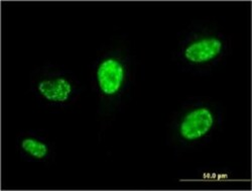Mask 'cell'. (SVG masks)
I'll use <instances>...</instances> for the list:
<instances>
[{
	"instance_id": "obj_1",
	"label": "cell",
	"mask_w": 252,
	"mask_h": 191,
	"mask_svg": "<svg viewBox=\"0 0 252 191\" xmlns=\"http://www.w3.org/2000/svg\"><path fill=\"white\" fill-rule=\"evenodd\" d=\"M214 116L211 111L201 108L189 113L180 125L181 136L188 141H194L204 137L212 129Z\"/></svg>"
},
{
	"instance_id": "obj_2",
	"label": "cell",
	"mask_w": 252,
	"mask_h": 191,
	"mask_svg": "<svg viewBox=\"0 0 252 191\" xmlns=\"http://www.w3.org/2000/svg\"><path fill=\"white\" fill-rule=\"evenodd\" d=\"M97 80L104 94L114 95L120 90L124 80L123 65L111 58L103 61L97 70Z\"/></svg>"
},
{
	"instance_id": "obj_3",
	"label": "cell",
	"mask_w": 252,
	"mask_h": 191,
	"mask_svg": "<svg viewBox=\"0 0 252 191\" xmlns=\"http://www.w3.org/2000/svg\"><path fill=\"white\" fill-rule=\"evenodd\" d=\"M222 47V41L215 38L199 39L186 48L185 57L195 64L209 62L221 53Z\"/></svg>"
},
{
	"instance_id": "obj_4",
	"label": "cell",
	"mask_w": 252,
	"mask_h": 191,
	"mask_svg": "<svg viewBox=\"0 0 252 191\" xmlns=\"http://www.w3.org/2000/svg\"><path fill=\"white\" fill-rule=\"evenodd\" d=\"M37 89L41 96L52 102H65L73 92L72 84L66 78L43 80L38 83Z\"/></svg>"
},
{
	"instance_id": "obj_5",
	"label": "cell",
	"mask_w": 252,
	"mask_h": 191,
	"mask_svg": "<svg viewBox=\"0 0 252 191\" xmlns=\"http://www.w3.org/2000/svg\"><path fill=\"white\" fill-rule=\"evenodd\" d=\"M20 146H22L23 150L27 154L34 159H44L49 153V148L45 143L32 138H27L23 140Z\"/></svg>"
}]
</instances>
